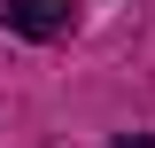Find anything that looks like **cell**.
Returning <instances> with one entry per match:
<instances>
[{"mask_svg":"<svg viewBox=\"0 0 155 148\" xmlns=\"http://www.w3.org/2000/svg\"><path fill=\"white\" fill-rule=\"evenodd\" d=\"M0 23L23 31V39H70L78 0H0Z\"/></svg>","mask_w":155,"mask_h":148,"instance_id":"6da1fadb","label":"cell"}]
</instances>
